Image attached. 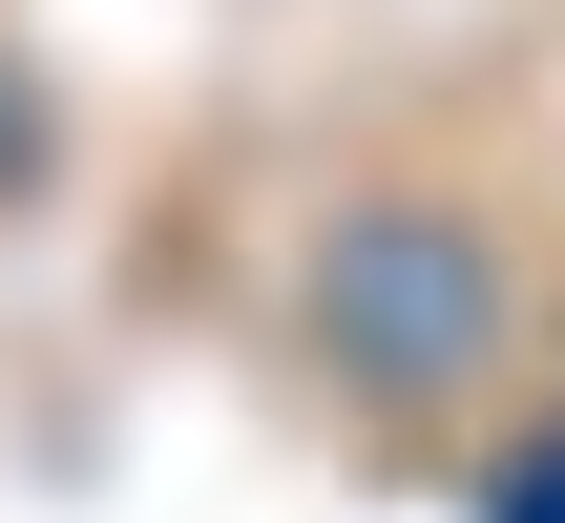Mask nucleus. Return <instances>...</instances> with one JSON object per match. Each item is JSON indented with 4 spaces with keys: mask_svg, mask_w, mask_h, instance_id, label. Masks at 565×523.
Returning <instances> with one entry per match:
<instances>
[{
    "mask_svg": "<svg viewBox=\"0 0 565 523\" xmlns=\"http://www.w3.org/2000/svg\"><path fill=\"white\" fill-rule=\"evenodd\" d=\"M482 523H565V440H545V461H524V482H503Z\"/></svg>",
    "mask_w": 565,
    "mask_h": 523,
    "instance_id": "2",
    "label": "nucleus"
},
{
    "mask_svg": "<svg viewBox=\"0 0 565 523\" xmlns=\"http://www.w3.org/2000/svg\"><path fill=\"white\" fill-rule=\"evenodd\" d=\"M315 335H335V377L440 398V377L503 356V252H482L461 210H356V231L315 252Z\"/></svg>",
    "mask_w": 565,
    "mask_h": 523,
    "instance_id": "1",
    "label": "nucleus"
}]
</instances>
